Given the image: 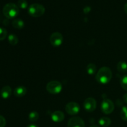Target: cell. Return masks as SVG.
Returning <instances> with one entry per match:
<instances>
[{
  "label": "cell",
  "mask_w": 127,
  "mask_h": 127,
  "mask_svg": "<svg viewBox=\"0 0 127 127\" xmlns=\"http://www.w3.org/2000/svg\"><path fill=\"white\" fill-rule=\"evenodd\" d=\"M112 78L111 69L106 66L102 67L97 72L95 76L97 81L101 84H107L110 81Z\"/></svg>",
  "instance_id": "6da1fadb"
},
{
  "label": "cell",
  "mask_w": 127,
  "mask_h": 127,
  "mask_svg": "<svg viewBox=\"0 0 127 127\" xmlns=\"http://www.w3.org/2000/svg\"><path fill=\"white\" fill-rule=\"evenodd\" d=\"M2 13L7 19H14L18 16L19 8L17 5L14 3H7L2 9Z\"/></svg>",
  "instance_id": "7a4b0ae2"
},
{
  "label": "cell",
  "mask_w": 127,
  "mask_h": 127,
  "mask_svg": "<svg viewBox=\"0 0 127 127\" xmlns=\"http://www.w3.org/2000/svg\"><path fill=\"white\" fill-rule=\"evenodd\" d=\"M45 12V8L40 4L34 3L30 5L28 8V13L33 17H38L43 16Z\"/></svg>",
  "instance_id": "3957f363"
},
{
  "label": "cell",
  "mask_w": 127,
  "mask_h": 127,
  "mask_svg": "<svg viewBox=\"0 0 127 127\" xmlns=\"http://www.w3.org/2000/svg\"><path fill=\"white\" fill-rule=\"evenodd\" d=\"M47 91L52 94H58L62 90V84L58 81H52L48 83L46 86Z\"/></svg>",
  "instance_id": "277c9868"
},
{
  "label": "cell",
  "mask_w": 127,
  "mask_h": 127,
  "mask_svg": "<svg viewBox=\"0 0 127 127\" xmlns=\"http://www.w3.org/2000/svg\"><path fill=\"white\" fill-rule=\"evenodd\" d=\"M101 110L105 114H110L114 110V104L111 100L105 99L101 104Z\"/></svg>",
  "instance_id": "5b68a950"
},
{
  "label": "cell",
  "mask_w": 127,
  "mask_h": 127,
  "mask_svg": "<svg viewBox=\"0 0 127 127\" xmlns=\"http://www.w3.org/2000/svg\"><path fill=\"white\" fill-rule=\"evenodd\" d=\"M50 42L53 47H59L63 42V35L60 32H53L50 37Z\"/></svg>",
  "instance_id": "8992f818"
},
{
  "label": "cell",
  "mask_w": 127,
  "mask_h": 127,
  "mask_svg": "<svg viewBox=\"0 0 127 127\" xmlns=\"http://www.w3.org/2000/svg\"><path fill=\"white\" fill-rule=\"evenodd\" d=\"M65 110L69 115H77L80 111V106L78 103L75 102H70L66 104L65 107Z\"/></svg>",
  "instance_id": "52a82bcc"
},
{
  "label": "cell",
  "mask_w": 127,
  "mask_h": 127,
  "mask_svg": "<svg viewBox=\"0 0 127 127\" xmlns=\"http://www.w3.org/2000/svg\"><path fill=\"white\" fill-rule=\"evenodd\" d=\"M83 107H84V109H85L87 112H92L94 111V110H95V109H96V100H95L94 98H87V99H86L84 101Z\"/></svg>",
  "instance_id": "ba28073f"
},
{
  "label": "cell",
  "mask_w": 127,
  "mask_h": 127,
  "mask_svg": "<svg viewBox=\"0 0 127 127\" xmlns=\"http://www.w3.org/2000/svg\"><path fill=\"white\" fill-rule=\"evenodd\" d=\"M67 127H85V124L81 117H74L69 119Z\"/></svg>",
  "instance_id": "9c48e42d"
},
{
  "label": "cell",
  "mask_w": 127,
  "mask_h": 127,
  "mask_svg": "<svg viewBox=\"0 0 127 127\" xmlns=\"http://www.w3.org/2000/svg\"><path fill=\"white\" fill-rule=\"evenodd\" d=\"M51 119L55 122H61L63 121L64 119V115L63 112L60 110L53 112L51 115Z\"/></svg>",
  "instance_id": "30bf717a"
},
{
  "label": "cell",
  "mask_w": 127,
  "mask_h": 127,
  "mask_svg": "<svg viewBox=\"0 0 127 127\" xmlns=\"http://www.w3.org/2000/svg\"><path fill=\"white\" fill-rule=\"evenodd\" d=\"M12 94V89L9 86H5L2 89H1L0 91V94L2 99H7L10 97Z\"/></svg>",
  "instance_id": "8fae6325"
},
{
  "label": "cell",
  "mask_w": 127,
  "mask_h": 127,
  "mask_svg": "<svg viewBox=\"0 0 127 127\" xmlns=\"http://www.w3.org/2000/svg\"><path fill=\"white\" fill-rule=\"evenodd\" d=\"M26 94H27V89L26 87L22 86L17 87L14 91V94L17 97H22Z\"/></svg>",
  "instance_id": "7c38bea8"
},
{
  "label": "cell",
  "mask_w": 127,
  "mask_h": 127,
  "mask_svg": "<svg viewBox=\"0 0 127 127\" xmlns=\"http://www.w3.org/2000/svg\"><path fill=\"white\" fill-rule=\"evenodd\" d=\"M12 25L14 28L17 29H21L24 27V22L21 19H15L12 21Z\"/></svg>",
  "instance_id": "4fadbf2b"
},
{
  "label": "cell",
  "mask_w": 127,
  "mask_h": 127,
  "mask_svg": "<svg viewBox=\"0 0 127 127\" xmlns=\"http://www.w3.org/2000/svg\"><path fill=\"white\" fill-rule=\"evenodd\" d=\"M117 69L120 73H125L127 72V63L126 62H119L117 64Z\"/></svg>",
  "instance_id": "5bb4252c"
},
{
  "label": "cell",
  "mask_w": 127,
  "mask_h": 127,
  "mask_svg": "<svg viewBox=\"0 0 127 127\" xmlns=\"http://www.w3.org/2000/svg\"><path fill=\"white\" fill-rule=\"evenodd\" d=\"M99 124L102 127H107L111 124V120L109 117H104L99 119Z\"/></svg>",
  "instance_id": "9a60e30c"
},
{
  "label": "cell",
  "mask_w": 127,
  "mask_h": 127,
  "mask_svg": "<svg viewBox=\"0 0 127 127\" xmlns=\"http://www.w3.org/2000/svg\"><path fill=\"white\" fill-rule=\"evenodd\" d=\"M8 42L11 45H16L18 43L19 40L17 36L14 33H11L8 35Z\"/></svg>",
  "instance_id": "2e32d148"
},
{
  "label": "cell",
  "mask_w": 127,
  "mask_h": 127,
  "mask_svg": "<svg viewBox=\"0 0 127 127\" xmlns=\"http://www.w3.org/2000/svg\"><path fill=\"white\" fill-rule=\"evenodd\" d=\"M97 70V67L94 63H90L87 66L86 71L87 73L89 75H93L95 73Z\"/></svg>",
  "instance_id": "e0dca14e"
},
{
  "label": "cell",
  "mask_w": 127,
  "mask_h": 127,
  "mask_svg": "<svg viewBox=\"0 0 127 127\" xmlns=\"http://www.w3.org/2000/svg\"><path fill=\"white\" fill-rule=\"evenodd\" d=\"M39 118V114L35 111H32L29 114V120L32 122H35L37 121Z\"/></svg>",
  "instance_id": "ac0fdd59"
},
{
  "label": "cell",
  "mask_w": 127,
  "mask_h": 127,
  "mask_svg": "<svg viewBox=\"0 0 127 127\" xmlns=\"http://www.w3.org/2000/svg\"><path fill=\"white\" fill-rule=\"evenodd\" d=\"M120 85L125 91H127V74L123 76L120 79Z\"/></svg>",
  "instance_id": "d6986e66"
},
{
  "label": "cell",
  "mask_w": 127,
  "mask_h": 127,
  "mask_svg": "<svg viewBox=\"0 0 127 127\" xmlns=\"http://www.w3.org/2000/svg\"><path fill=\"white\" fill-rule=\"evenodd\" d=\"M120 117L124 121L127 122V106L122 107L120 111Z\"/></svg>",
  "instance_id": "ffe728a7"
},
{
  "label": "cell",
  "mask_w": 127,
  "mask_h": 127,
  "mask_svg": "<svg viewBox=\"0 0 127 127\" xmlns=\"http://www.w3.org/2000/svg\"><path fill=\"white\" fill-rule=\"evenodd\" d=\"M17 6L19 7V8L25 9L28 7V3L26 0H19L17 1Z\"/></svg>",
  "instance_id": "44dd1931"
},
{
  "label": "cell",
  "mask_w": 127,
  "mask_h": 127,
  "mask_svg": "<svg viewBox=\"0 0 127 127\" xmlns=\"http://www.w3.org/2000/svg\"><path fill=\"white\" fill-rule=\"evenodd\" d=\"M7 32L4 28L0 27V41L4 40L7 37Z\"/></svg>",
  "instance_id": "7402d4cb"
},
{
  "label": "cell",
  "mask_w": 127,
  "mask_h": 127,
  "mask_svg": "<svg viewBox=\"0 0 127 127\" xmlns=\"http://www.w3.org/2000/svg\"><path fill=\"white\" fill-rule=\"evenodd\" d=\"M6 121L3 116L0 115V127H4L6 126Z\"/></svg>",
  "instance_id": "603a6c76"
},
{
  "label": "cell",
  "mask_w": 127,
  "mask_h": 127,
  "mask_svg": "<svg viewBox=\"0 0 127 127\" xmlns=\"http://www.w3.org/2000/svg\"><path fill=\"white\" fill-rule=\"evenodd\" d=\"M89 11H90V7H89V6H87V7H86L84 9V12H85V13H88Z\"/></svg>",
  "instance_id": "cb8c5ba5"
},
{
  "label": "cell",
  "mask_w": 127,
  "mask_h": 127,
  "mask_svg": "<svg viewBox=\"0 0 127 127\" xmlns=\"http://www.w3.org/2000/svg\"><path fill=\"white\" fill-rule=\"evenodd\" d=\"M123 99H124V101L125 104H127V93L125 94V95L123 97Z\"/></svg>",
  "instance_id": "d4e9b609"
},
{
  "label": "cell",
  "mask_w": 127,
  "mask_h": 127,
  "mask_svg": "<svg viewBox=\"0 0 127 127\" xmlns=\"http://www.w3.org/2000/svg\"><path fill=\"white\" fill-rule=\"evenodd\" d=\"M124 11H125V12L127 14V2L124 6Z\"/></svg>",
  "instance_id": "484cf974"
},
{
  "label": "cell",
  "mask_w": 127,
  "mask_h": 127,
  "mask_svg": "<svg viewBox=\"0 0 127 127\" xmlns=\"http://www.w3.org/2000/svg\"><path fill=\"white\" fill-rule=\"evenodd\" d=\"M27 127H38V126H37L36 125H33V124H31V125H28Z\"/></svg>",
  "instance_id": "4316f807"
},
{
  "label": "cell",
  "mask_w": 127,
  "mask_h": 127,
  "mask_svg": "<svg viewBox=\"0 0 127 127\" xmlns=\"http://www.w3.org/2000/svg\"><path fill=\"white\" fill-rule=\"evenodd\" d=\"M89 127H100L98 126V125H92V126H91Z\"/></svg>",
  "instance_id": "83f0119b"
}]
</instances>
